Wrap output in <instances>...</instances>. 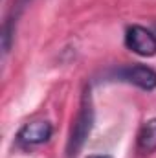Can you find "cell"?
<instances>
[{
	"mask_svg": "<svg viewBox=\"0 0 156 158\" xmlns=\"http://www.w3.org/2000/svg\"><path fill=\"white\" fill-rule=\"evenodd\" d=\"M92 127H94V105H92L90 88H86L83 94V99H81V109L77 112V118L70 131L68 143H66V156L68 158H76L81 153L84 142L88 140V136L92 132Z\"/></svg>",
	"mask_w": 156,
	"mask_h": 158,
	"instance_id": "6da1fadb",
	"label": "cell"
},
{
	"mask_svg": "<svg viewBox=\"0 0 156 158\" xmlns=\"http://www.w3.org/2000/svg\"><path fill=\"white\" fill-rule=\"evenodd\" d=\"M125 46L142 57H151L156 53V35L143 26H130L125 33Z\"/></svg>",
	"mask_w": 156,
	"mask_h": 158,
	"instance_id": "7a4b0ae2",
	"label": "cell"
},
{
	"mask_svg": "<svg viewBox=\"0 0 156 158\" xmlns=\"http://www.w3.org/2000/svg\"><path fill=\"white\" fill-rule=\"evenodd\" d=\"M53 134V127L50 121H31L26 123L18 131V143L24 147H35L40 143H46Z\"/></svg>",
	"mask_w": 156,
	"mask_h": 158,
	"instance_id": "3957f363",
	"label": "cell"
},
{
	"mask_svg": "<svg viewBox=\"0 0 156 158\" xmlns=\"http://www.w3.org/2000/svg\"><path fill=\"white\" fill-rule=\"evenodd\" d=\"M116 77H119L121 81H127L142 90H154L156 88V72L149 66H143V64L121 68L116 74Z\"/></svg>",
	"mask_w": 156,
	"mask_h": 158,
	"instance_id": "277c9868",
	"label": "cell"
},
{
	"mask_svg": "<svg viewBox=\"0 0 156 158\" xmlns=\"http://www.w3.org/2000/svg\"><path fill=\"white\" fill-rule=\"evenodd\" d=\"M138 145H140V149L145 151V153L156 151V118L149 119V121L143 123V127L140 129Z\"/></svg>",
	"mask_w": 156,
	"mask_h": 158,
	"instance_id": "5b68a950",
	"label": "cell"
},
{
	"mask_svg": "<svg viewBox=\"0 0 156 158\" xmlns=\"http://www.w3.org/2000/svg\"><path fill=\"white\" fill-rule=\"evenodd\" d=\"M13 35H15V20L9 17V19L4 22V28H2V50H4V53L9 52Z\"/></svg>",
	"mask_w": 156,
	"mask_h": 158,
	"instance_id": "8992f818",
	"label": "cell"
},
{
	"mask_svg": "<svg viewBox=\"0 0 156 158\" xmlns=\"http://www.w3.org/2000/svg\"><path fill=\"white\" fill-rule=\"evenodd\" d=\"M88 158H112L110 155H92V156H88Z\"/></svg>",
	"mask_w": 156,
	"mask_h": 158,
	"instance_id": "52a82bcc",
	"label": "cell"
}]
</instances>
